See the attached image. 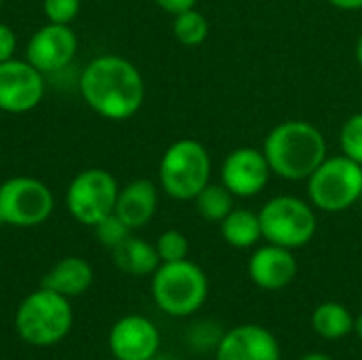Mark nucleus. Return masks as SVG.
Wrapping results in <instances>:
<instances>
[{
    "label": "nucleus",
    "instance_id": "1",
    "mask_svg": "<svg viewBox=\"0 0 362 360\" xmlns=\"http://www.w3.org/2000/svg\"><path fill=\"white\" fill-rule=\"evenodd\" d=\"M85 104L108 121L134 117L146 95L142 72L134 62L117 53H104L87 62L78 81Z\"/></svg>",
    "mask_w": 362,
    "mask_h": 360
},
{
    "label": "nucleus",
    "instance_id": "2",
    "mask_svg": "<svg viewBox=\"0 0 362 360\" xmlns=\"http://www.w3.org/2000/svg\"><path fill=\"white\" fill-rule=\"evenodd\" d=\"M263 153L272 172L280 178L308 180L327 159V140L308 121H284L267 134Z\"/></svg>",
    "mask_w": 362,
    "mask_h": 360
},
{
    "label": "nucleus",
    "instance_id": "3",
    "mask_svg": "<svg viewBox=\"0 0 362 360\" xmlns=\"http://www.w3.org/2000/svg\"><path fill=\"white\" fill-rule=\"evenodd\" d=\"M210 293L206 272L189 261L161 263L151 280V295L155 306L174 318H187L197 314Z\"/></svg>",
    "mask_w": 362,
    "mask_h": 360
},
{
    "label": "nucleus",
    "instance_id": "4",
    "mask_svg": "<svg viewBox=\"0 0 362 360\" xmlns=\"http://www.w3.org/2000/svg\"><path fill=\"white\" fill-rule=\"evenodd\" d=\"M72 318L68 297L40 286L19 303L15 312V331L30 346H55L70 333Z\"/></svg>",
    "mask_w": 362,
    "mask_h": 360
},
{
    "label": "nucleus",
    "instance_id": "5",
    "mask_svg": "<svg viewBox=\"0 0 362 360\" xmlns=\"http://www.w3.org/2000/svg\"><path fill=\"white\" fill-rule=\"evenodd\" d=\"M212 159L208 149L193 138L172 142L159 161V185L165 195L178 202L195 199L210 182Z\"/></svg>",
    "mask_w": 362,
    "mask_h": 360
},
{
    "label": "nucleus",
    "instance_id": "6",
    "mask_svg": "<svg viewBox=\"0 0 362 360\" xmlns=\"http://www.w3.org/2000/svg\"><path fill=\"white\" fill-rule=\"evenodd\" d=\"M308 195L322 212H344L362 197V166L346 155L327 157L308 178Z\"/></svg>",
    "mask_w": 362,
    "mask_h": 360
},
{
    "label": "nucleus",
    "instance_id": "7",
    "mask_svg": "<svg viewBox=\"0 0 362 360\" xmlns=\"http://www.w3.org/2000/svg\"><path fill=\"white\" fill-rule=\"evenodd\" d=\"M261 233L269 244L282 248H303L316 236V212L312 204L293 197V195H278L265 202L259 210Z\"/></svg>",
    "mask_w": 362,
    "mask_h": 360
},
{
    "label": "nucleus",
    "instance_id": "8",
    "mask_svg": "<svg viewBox=\"0 0 362 360\" xmlns=\"http://www.w3.org/2000/svg\"><path fill=\"white\" fill-rule=\"evenodd\" d=\"M55 210V197L47 182L34 176H11L0 182V225L38 227Z\"/></svg>",
    "mask_w": 362,
    "mask_h": 360
},
{
    "label": "nucleus",
    "instance_id": "9",
    "mask_svg": "<svg viewBox=\"0 0 362 360\" xmlns=\"http://www.w3.org/2000/svg\"><path fill=\"white\" fill-rule=\"evenodd\" d=\"M119 189L117 178L108 170H81L66 189V208L76 223L93 227L115 212Z\"/></svg>",
    "mask_w": 362,
    "mask_h": 360
},
{
    "label": "nucleus",
    "instance_id": "10",
    "mask_svg": "<svg viewBox=\"0 0 362 360\" xmlns=\"http://www.w3.org/2000/svg\"><path fill=\"white\" fill-rule=\"evenodd\" d=\"M45 74L25 57L0 62V110L6 115H25L45 98Z\"/></svg>",
    "mask_w": 362,
    "mask_h": 360
},
{
    "label": "nucleus",
    "instance_id": "11",
    "mask_svg": "<svg viewBox=\"0 0 362 360\" xmlns=\"http://www.w3.org/2000/svg\"><path fill=\"white\" fill-rule=\"evenodd\" d=\"M78 51V38L72 25L51 23L40 25L25 45V59L42 74H53L72 64Z\"/></svg>",
    "mask_w": 362,
    "mask_h": 360
},
{
    "label": "nucleus",
    "instance_id": "12",
    "mask_svg": "<svg viewBox=\"0 0 362 360\" xmlns=\"http://www.w3.org/2000/svg\"><path fill=\"white\" fill-rule=\"evenodd\" d=\"M269 174L272 168L265 153L255 146L231 151L221 166V182L233 193V197L259 195L265 189Z\"/></svg>",
    "mask_w": 362,
    "mask_h": 360
},
{
    "label": "nucleus",
    "instance_id": "13",
    "mask_svg": "<svg viewBox=\"0 0 362 360\" xmlns=\"http://www.w3.org/2000/svg\"><path fill=\"white\" fill-rule=\"evenodd\" d=\"M159 329L144 316L119 318L108 333V348L117 360H151L159 354Z\"/></svg>",
    "mask_w": 362,
    "mask_h": 360
},
{
    "label": "nucleus",
    "instance_id": "14",
    "mask_svg": "<svg viewBox=\"0 0 362 360\" xmlns=\"http://www.w3.org/2000/svg\"><path fill=\"white\" fill-rule=\"evenodd\" d=\"M214 360H282L278 337L261 325H240L225 331Z\"/></svg>",
    "mask_w": 362,
    "mask_h": 360
},
{
    "label": "nucleus",
    "instance_id": "15",
    "mask_svg": "<svg viewBox=\"0 0 362 360\" xmlns=\"http://www.w3.org/2000/svg\"><path fill=\"white\" fill-rule=\"evenodd\" d=\"M299 265L291 248L265 244L248 259V276L263 291H282L297 278Z\"/></svg>",
    "mask_w": 362,
    "mask_h": 360
},
{
    "label": "nucleus",
    "instance_id": "16",
    "mask_svg": "<svg viewBox=\"0 0 362 360\" xmlns=\"http://www.w3.org/2000/svg\"><path fill=\"white\" fill-rule=\"evenodd\" d=\"M159 206V189L153 180L138 178L119 189L115 214L134 231L146 227Z\"/></svg>",
    "mask_w": 362,
    "mask_h": 360
},
{
    "label": "nucleus",
    "instance_id": "17",
    "mask_svg": "<svg viewBox=\"0 0 362 360\" xmlns=\"http://www.w3.org/2000/svg\"><path fill=\"white\" fill-rule=\"evenodd\" d=\"M91 282H93V269L85 259L64 257L42 276L40 286L70 299L83 295L91 286Z\"/></svg>",
    "mask_w": 362,
    "mask_h": 360
},
{
    "label": "nucleus",
    "instance_id": "18",
    "mask_svg": "<svg viewBox=\"0 0 362 360\" xmlns=\"http://www.w3.org/2000/svg\"><path fill=\"white\" fill-rule=\"evenodd\" d=\"M110 252H112V263L129 276H153L161 265L155 244L142 238L129 236Z\"/></svg>",
    "mask_w": 362,
    "mask_h": 360
},
{
    "label": "nucleus",
    "instance_id": "19",
    "mask_svg": "<svg viewBox=\"0 0 362 360\" xmlns=\"http://www.w3.org/2000/svg\"><path fill=\"white\" fill-rule=\"evenodd\" d=\"M218 225H221L223 240L233 248H242V250L252 248L263 238L259 212H252V210L233 208Z\"/></svg>",
    "mask_w": 362,
    "mask_h": 360
},
{
    "label": "nucleus",
    "instance_id": "20",
    "mask_svg": "<svg viewBox=\"0 0 362 360\" xmlns=\"http://www.w3.org/2000/svg\"><path fill=\"white\" fill-rule=\"evenodd\" d=\"M354 316L352 312L337 301H325L312 312V329L318 337L337 342L354 333Z\"/></svg>",
    "mask_w": 362,
    "mask_h": 360
},
{
    "label": "nucleus",
    "instance_id": "21",
    "mask_svg": "<svg viewBox=\"0 0 362 360\" xmlns=\"http://www.w3.org/2000/svg\"><path fill=\"white\" fill-rule=\"evenodd\" d=\"M197 214L208 223H221L233 210V193L221 182H208L195 197Z\"/></svg>",
    "mask_w": 362,
    "mask_h": 360
},
{
    "label": "nucleus",
    "instance_id": "22",
    "mask_svg": "<svg viewBox=\"0 0 362 360\" xmlns=\"http://www.w3.org/2000/svg\"><path fill=\"white\" fill-rule=\"evenodd\" d=\"M172 30H174V36H176V40L180 45H185V47H197V45H202L208 38L210 23H208L206 15L193 6L189 11H182V13L174 15Z\"/></svg>",
    "mask_w": 362,
    "mask_h": 360
},
{
    "label": "nucleus",
    "instance_id": "23",
    "mask_svg": "<svg viewBox=\"0 0 362 360\" xmlns=\"http://www.w3.org/2000/svg\"><path fill=\"white\" fill-rule=\"evenodd\" d=\"M225 335V329L218 325V323H195L193 327H189V333H187V344L195 350V352H214L216 346L221 344Z\"/></svg>",
    "mask_w": 362,
    "mask_h": 360
},
{
    "label": "nucleus",
    "instance_id": "24",
    "mask_svg": "<svg viewBox=\"0 0 362 360\" xmlns=\"http://www.w3.org/2000/svg\"><path fill=\"white\" fill-rule=\"evenodd\" d=\"M91 229H93L95 240H98L104 248H108V250L117 248L121 242H125V240L132 236V229H129L115 212L108 214L106 219H102V221H100L98 225H93Z\"/></svg>",
    "mask_w": 362,
    "mask_h": 360
},
{
    "label": "nucleus",
    "instance_id": "25",
    "mask_svg": "<svg viewBox=\"0 0 362 360\" xmlns=\"http://www.w3.org/2000/svg\"><path fill=\"white\" fill-rule=\"evenodd\" d=\"M155 248L159 252L161 263H174V261H182L189 257V240L182 231L178 229H168L163 231L157 242Z\"/></svg>",
    "mask_w": 362,
    "mask_h": 360
},
{
    "label": "nucleus",
    "instance_id": "26",
    "mask_svg": "<svg viewBox=\"0 0 362 360\" xmlns=\"http://www.w3.org/2000/svg\"><path fill=\"white\" fill-rule=\"evenodd\" d=\"M339 144L346 157H350L352 161L362 166V112L352 115L339 134Z\"/></svg>",
    "mask_w": 362,
    "mask_h": 360
},
{
    "label": "nucleus",
    "instance_id": "27",
    "mask_svg": "<svg viewBox=\"0 0 362 360\" xmlns=\"http://www.w3.org/2000/svg\"><path fill=\"white\" fill-rule=\"evenodd\" d=\"M83 0H42V13L51 23L70 25L81 13Z\"/></svg>",
    "mask_w": 362,
    "mask_h": 360
},
{
    "label": "nucleus",
    "instance_id": "28",
    "mask_svg": "<svg viewBox=\"0 0 362 360\" xmlns=\"http://www.w3.org/2000/svg\"><path fill=\"white\" fill-rule=\"evenodd\" d=\"M15 49H17V34L8 23L0 21V62H6L11 57H15Z\"/></svg>",
    "mask_w": 362,
    "mask_h": 360
},
{
    "label": "nucleus",
    "instance_id": "29",
    "mask_svg": "<svg viewBox=\"0 0 362 360\" xmlns=\"http://www.w3.org/2000/svg\"><path fill=\"white\" fill-rule=\"evenodd\" d=\"M153 2L170 15H178V13L189 11L197 4V0H153Z\"/></svg>",
    "mask_w": 362,
    "mask_h": 360
},
{
    "label": "nucleus",
    "instance_id": "30",
    "mask_svg": "<svg viewBox=\"0 0 362 360\" xmlns=\"http://www.w3.org/2000/svg\"><path fill=\"white\" fill-rule=\"evenodd\" d=\"M335 8H341V11H361L362 0H329Z\"/></svg>",
    "mask_w": 362,
    "mask_h": 360
},
{
    "label": "nucleus",
    "instance_id": "31",
    "mask_svg": "<svg viewBox=\"0 0 362 360\" xmlns=\"http://www.w3.org/2000/svg\"><path fill=\"white\" fill-rule=\"evenodd\" d=\"M299 360H335V359H333V356H329V354H322V352H310V354L301 356Z\"/></svg>",
    "mask_w": 362,
    "mask_h": 360
},
{
    "label": "nucleus",
    "instance_id": "32",
    "mask_svg": "<svg viewBox=\"0 0 362 360\" xmlns=\"http://www.w3.org/2000/svg\"><path fill=\"white\" fill-rule=\"evenodd\" d=\"M354 333L358 335V339L362 342V312L356 316V320H354Z\"/></svg>",
    "mask_w": 362,
    "mask_h": 360
},
{
    "label": "nucleus",
    "instance_id": "33",
    "mask_svg": "<svg viewBox=\"0 0 362 360\" xmlns=\"http://www.w3.org/2000/svg\"><path fill=\"white\" fill-rule=\"evenodd\" d=\"M356 59H358V66L362 68V34L358 36V40H356Z\"/></svg>",
    "mask_w": 362,
    "mask_h": 360
},
{
    "label": "nucleus",
    "instance_id": "34",
    "mask_svg": "<svg viewBox=\"0 0 362 360\" xmlns=\"http://www.w3.org/2000/svg\"><path fill=\"white\" fill-rule=\"evenodd\" d=\"M151 360H180V359H174V356H161V354H157L155 359Z\"/></svg>",
    "mask_w": 362,
    "mask_h": 360
},
{
    "label": "nucleus",
    "instance_id": "35",
    "mask_svg": "<svg viewBox=\"0 0 362 360\" xmlns=\"http://www.w3.org/2000/svg\"><path fill=\"white\" fill-rule=\"evenodd\" d=\"M2 2H4V0H0V11H2Z\"/></svg>",
    "mask_w": 362,
    "mask_h": 360
},
{
    "label": "nucleus",
    "instance_id": "36",
    "mask_svg": "<svg viewBox=\"0 0 362 360\" xmlns=\"http://www.w3.org/2000/svg\"><path fill=\"white\" fill-rule=\"evenodd\" d=\"M361 202H362V197H361Z\"/></svg>",
    "mask_w": 362,
    "mask_h": 360
}]
</instances>
